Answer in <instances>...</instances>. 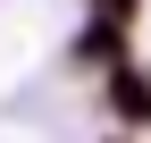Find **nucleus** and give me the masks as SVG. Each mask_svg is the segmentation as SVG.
<instances>
[{
  "instance_id": "1",
  "label": "nucleus",
  "mask_w": 151,
  "mask_h": 143,
  "mask_svg": "<svg viewBox=\"0 0 151 143\" xmlns=\"http://www.w3.org/2000/svg\"><path fill=\"white\" fill-rule=\"evenodd\" d=\"M109 101H118L126 118H151V84H143V76H126V67L109 76Z\"/></svg>"
},
{
  "instance_id": "3",
  "label": "nucleus",
  "mask_w": 151,
  "mask_h": 143,
  "mask_svg": "<svg viewBox=\"0 0 151 143\" xmlns=\"http://www.w3.org/2000/svg\"><path fill=\"white\" fill-rule=\"evenodd\" d=\"M92 9H101V17H118V25H126V17H134V0H92Z\"/></svg>"
},
{
  "instance_id": "2",
  "label": "nucleus",
  "mask_w": 151,
  "mask_h": 143,
  "mask_svg": "<svg viewBox=\"0 0 151 143\" xmlns=\"http://www.w3.org/2000/svg\"><path fill=\"white\" fill-rule=\"evenodd\" d=\"M76 59L84 67H118V25H92L84 42H76Z\"/></svg>"
}]
</instances>
